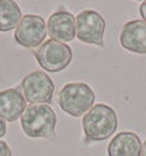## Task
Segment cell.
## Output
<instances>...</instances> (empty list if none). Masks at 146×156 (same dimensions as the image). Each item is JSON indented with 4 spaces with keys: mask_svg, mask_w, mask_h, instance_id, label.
Wrapping results in <instances>:
<instances>
[{
    "mask_svg": "<svg viewBox=\"0 0 146 156\" xmlns=\"http://www.w3.org/2000/svg\"><path fill=\"white\" fill-rule=\"evenodd\" d=\"M21 7L16 2L10 0H0V31L7 32L10 29H16L22 20Z\"/></svg>",
    "mask_w": 146,
    "mask_h": 156,
    "instance_id": "cell-12",
    "label": "cell"
},
{
    "mask_svg": "<svg viewBox=\"0 0 146 156\" xmlns=\"http://www.w3.org/2000/svg\"><path fill=\"white\" fill-rule=\"evenodd\" d=\"M47 23L40 15H25L15 29V40L25 48L41 45L47 37Z\"/></svg>",
    "mask_w": 146,
    "mask_h": 156,
    "instance_id": "cell-7",
    "label": "cell"
},
{
    "mask_svg": "<svg viewBox=\"0 0 146 156\" xmlns=\"http://www.w3.org/2000/svg\"><path fill=\"white\" fill-rule=\"evenodd\" d=\"M32 53L38 64L45 72H50V73L62 72L72 61V48L67 44L59 42L56 40L44 41Z\"/></svg>",
    "mask_w": 146,
    "mask_h": 156,
    "instance_id": "cell-4",
    "label": "cell"
},
{
    "mask_svg": "<svg viewBox=\"0 0 146 156\" xmlns=\"http://www.w3.org/2000/svg\"><path fill=\"white\" fill-rule=\"evenodd\" d=\"M0 156H12V150L6 142L0 140Z\"/></svg>",
    "mask_w": 146,
    "mask_h": 156,
    "instance_id": "cell-13",
    "label": "cell"
},
{
    "mask_svg": "<svg viewBox=\"0 0 146 156\" xmlns=\"http://www.w3.org/2000/svg\"><path fill=\"white\" fill-rule=\"evenodd\" d=\"M139 12H140V15H142V18H143V20L146 22V2H143V3L140 5Z\"/></svg>",
    "mask_w": 146,
    "mask_h": 156,
    "instance_id": "cell-15",
    "label": "cell"
},
{
    "mask_svg": "<svg viewBox=\"0 0 146 156\" xmlns=\"http://www.w3.org/2000/svg\"><path fill=\"white\" fill-rule=\"evenodd\" d=\"M118 126L116 111L105 104H98L85 114L82 127L85 133V142H102L111 137Z\"/></svg>",
    "mask_w": 146,
    "mask_h": 156,
    "instance_id": "cell-1",
    "label": "cell"
},
{
    "mask_svg": "<svg viewBox=\"0 0 146 156\" xmlns=\"http://www.w3.org/2000/svg\"><path fill=\"white\" fill-rule=\"evenodd\" d=\"M140 156H146V140L142 144V152H140Z\"/></svg>",
    "mask_w": 146,
    "mask_h": 156,
    "instance_id": "cell-16",
    "label": "cell"
},
{
    "mask_svg": "<svg viewBox=\"0 0 146 156\" xmlns=\"http://www.w3.org/2000/svg\"><path fill=\"white\" fill-rule=\"evenodd\" d=\"M121 47L136 54H146V22L134 19L127 22L120 34Z\"/></svg>",
    "mask_w": 146,
    "mask_h": 156,
    "instance_id": "cell-9",
    "label": "cell"
},
{
    "mask_svg": "<svg viewBox=\"0 0 146 156\" xmlns=\"http://www.w3.org/2000/svg\"><path fill=\"white\" fill-rule=\"evenodd\" d=\"M95 102V94L89 85L84 82L67 83L59 94L60 108L72 117H80L86 114Z\"/></svg>",
    "mask_w": 146,
    "mask_h": 156,
    "instance_id": "cell-3",
    "label": "cell"
},
{
    "mask_svg": "<svg viewBox=\"0 0 146 156\" xmlns=\"http://www.w3.org/2000/svg\"><path fill=\"white\" fill-rule=\"evenodd\" d=\"M105 20L95 10H84L76 16V35L85 44L104 47Z\"/></svg>",
    "mask_w": 146,
    "mask_h": 156,
    "instance_id": "cell-6",
    "label": "cell"
},
{
    "mask_svg": "<svg viewBox=\"0 0 146 156\" xmlns=\"http://www.w3.org/2000/svg\"><path fill=\"white\" fill-rule=\"evenodd\" d=\"M25 109L27 101L21 94V89L10 88L0 92V117L5 121H16L22 117Z\"/></svg>",
    "mask_w": 146,
    "mask_h": 156,
    "instance_id": "cell-10",
    "label": "cell"
},
{
    "mask_svg": "<svg viewBox=\"0 0 146 156\" xmlns=\"http://www.w3.org/2000/svg\"><path fill=\"white\" fill-rule=\"evenodd\" d=\"M6 134V121L0 117V137H3Z\"/></svg>",
    "mask_w": 146,
    "mask_h": 156,
    "instance_id": "cell-14",
    "label": "cell"
},
{
    "mask_svg": "<svg viewBox=\"0 0 146 156\" xmlns=\"http://www.w3.org/2000/svg\"><path fill=\"white\" fill-rule=\"evenodd\" d=\"M21 90L25 101L31 104H47L53 99L54 83L48 75L35 70L25 76L21 82Z\"/></svg>",
    "mask_w": 146,
    "mask_h": 156,
    "instance_id": "cell-5",
    "label": "cell"
},
{
    "mask_svg": "<svg viewBox=\"0 0 146 156\" xmlns=\"http://www.w3.org/2000/svg\"><path fill=\"white\" fill-rule=\"evenodd\" d=\"M57 117L47 104H31L21 117L22 131L32 139H53Z\"/></svg>",
    "mask_w": 146,
    "mask_h": 156,
    "instance_id": "cell-2",
    "label": "cell"
},
{
    "mask_svg": "<svg viewBox=\"0 0 146 156\" xmlns=\"http://www.w3.org/2000/svg\"><path fill=\"white\" fill-rule=\"evenodd\" d=\"M108 156H140L142 142L133 131H121L108 144Z\"/></svg>",
    "mask_w": 146,
    "mask_h": 156,
    "instance_id": "cell-11",
    "label": "cell"
},
{
    "mask_svg": "<svg viewBox=\"0 0 146 156\" xmlns=\"http://www.w3.org/2000/svg\"><path fill=\"white\" fill-rule=\"evenodd\" d=\"M47 32L53 40L59 42H70L75 40L76 35V16L60 9L59 12H54L48 18L47 22Z\"/></svg>",
    "mask_w": 146,
    "mask_h": 156,
    "instance_id": "cell-8",
    "label": "cell"
}]
</instances>
